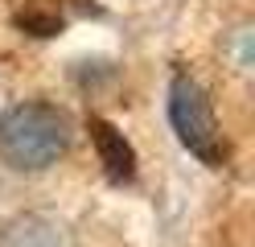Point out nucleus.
Returning <instances> with one entry per match:
<instances>
[{
	"instance_id": "f257e3e1",
	"label": "nucleus",
	"mask_w": 255,
	"mask_h": 247,
	"mask_svg": "<svg viewBox=\"0 0 255 247\" xmlns=\"http://www.w3.org/2000/svg\"><path fill=\"white\" fill-rule=\"evenodd\" d=\"M66 148H70V115L54 103L29 99L0 115V157L12 169L25 173L50 169Z\"/></svg>"
},
{
	"instance_id": "f03ea898",
	"label": "nucleus",
	"mask_w": 255,
	"mask_h": 247,
	"mask_svg": "<svg viewBox=\"0 0 255 247\" xmlns=\"http://www.w3.org/2000/svg\"><path fill=\"white\" fill-rule=\"evenodd\" d=\"M169 120H173V132L181 136V144L194 157H202L206 165H218L222 161L218 124H214L210 99L202 95V87L194 78H185V74L173 78V87H169Z\"/></svg>"
},
{
	"instance_id": "20e7f679",
	"label": "nucleus",
	"mask_w": 255,
	"mask_h": 247,
	"mask_svg": "<svg viewBox=\"0 0 255 247\" xmlns=\"http://www.w3.org/2000/svg\"><path fill=\"white\" fill-rule=\"evenodd\" d=\"M4 247H66V239L58 235V227L41 223V219H25L8 231V243Z\"/></svg>"
},
{
	"instance_id": "7ed1b4c3",
	"label": "nucleus",
	"mask_w": 255,
	"mask_h": 247,
	"mask_svg": "<svg viewBox=\"0 0 255 247\" xmlns=\"http://www.w3.org/2000/svg\"><path fill=\"white\" fill-rule=\"evenodd\" d=\"M87 132H91V144H95L99 165L107 169L111 181H128V177L136 173V153H132V144L124 140V132H120L116 124L99 120V115H91V120H87Z\"/></svg>"
},
{
	"instance_id": "39448f33",
	"label": "nucleus",
	"mask_w": 255,
	"mask_h": 247,
	"mask_svg": "<svg viewBox=\"0 0 255 247\" xmlns=\"http://www.w3.org/2000/svg\"><path fill=\"white\" fill-rule=\"evenodd\" d=\"M17 25H21L25 33H37V37H54V33L62 29L58 16H41V12H21V16H17Z\"/></svg>"
}]
</instances>
